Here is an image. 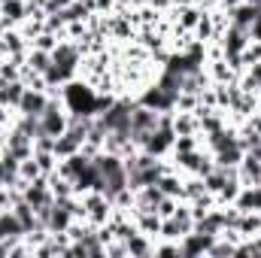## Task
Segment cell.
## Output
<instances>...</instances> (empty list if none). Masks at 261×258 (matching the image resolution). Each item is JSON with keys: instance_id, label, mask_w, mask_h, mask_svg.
<instances>
[{"instance_id": "1", "label": "cell", "mask_w": 261, "mask_h": 258, "mask_svg": "<svg viewBox=\"0 0 261 258\" xmlns=\"http://www.w3.org/2000/svg\"><path fill=\"white\" fill-rule=\"evenodd\" d=\"M97 91H94V85L91 82H85V79H70L64 88H61V100H64L67 113L70 116H97L100 113V107H97Z\"/></svg>"}, {"instance_id": "2", "label": "cell", "mask_w": 261, "mask_h": 258, "mask_svg": "<svg viewBox=\"0 0 261 258\" xmlns=\"http://www.w3.org/2000/svg\"><path fill=\"white\" fill-rule=\"evenodd\" d=\"M94 164L100 170V192L107 194L110 200L122 189H128V170H125V158L116 152H97Z\"/></svg>"}, {"instance_id": "3", "label": "cell", "mask_w": 261, "mask_h": 258, "mask_svg": "<svg viewBox=\"0 0 261 258\" xmlns=\"http://www.w3.org/2000/svg\"><path fill=\"white\" fill-rule=\"evenodd\" d=\"M79 200H82L85 219H88L94 228H100V225H107V222H110V213H113V200H110V197H107L103 192H85V194H79Z\"/></svg>"}, {"instance_id": "4", "label": "cell", "mask_w": 261, "mask_h": 258, "mask_svg": "<svg viewBox=\"0 0 261 258\" xmlns=\"http://www.w3.org/2000/svg\"><path fill=\"white\" fill-rule=\"evenodd\" d=\"M82 49H79V43L76 40H61L55 49H52V64L58 67V70H64L67 76H73L76 79V73H79V64H82Z\"/></svg>"}, {"instance_id": "5", "label": "cell", "mask_w": 261, "mask_h": 258, "mask_svg": "<svg viewBox=\"0 0 261 258\" xmlns=\"http://www.w3.org/2000/svg\"><path fill=\"white\" fill-rule=\"evenodd\" d=\"M46 104H49V91H43V88H24V94H21V100H18L15 113H18V116L40 119V116H43V110H46Z\"/></svg>"}, {"instance_id": "6", "label": "cell", "mask_w": 261, "mask_h": 258, "mask_svg": "<svg viewBox=\"0 0 261 258\" xmlns=\"http://www.w3.org/2000/svg\"><path fill=\"white\" fill-rule=\"evenodd\" d=\"M213 240H216V234L192 231V234H186V237L179 240V255H186V258L206 255V252H210V246H213Z\"/></svg>"}, {"instance_id": "7", "label": "cell", "mask_w": 261, "mask_h": 258, "mask_svg": "<svg viewBox=\"0 0 261 258\" xmlns=\"http://www.w3.org/2000/svg\"><path fill=\"white\" fill-rule=\"evenodd\" d=\"M24 237V228L12 210H0V243H15Z\"/></svg>"}, {"instance_id": "8", "label": "cell", "mask_w": 261, "mask_h": 258, "mask_svg": "<svg viewBox=\"0 0 261 258\" xmlns=\"http://www.w3.org/2000/svg\"><path fill=\"white\" fill-rule=\"evenodd\" d=\"M28 18V3L24 0H6L0 6V24L3 28H18Z\"/></svg>"}, {"instance_id": "9", "label": "cell", "mask_w": 261, "mask_h": 258, "mask_svg": "<svg viewBox=\"0 0 261 258\" xmlns=\"http://www.w3.org/2000/svg\"><path fill=\"white\" fill-rule=\"evenodd\" d=\"M237 176H240V186H261V161L255 155L243 152V161L237 164Z\"/></svg>"}, {"instance_id": "10", "label": "cell", "mask_w": 261, "mask_h": 258, "mask_svg": "<svg viewBox=\"0 0 261 258\" xmlns=\"http://www.w3.org/2000/svg\"><path fill=\"white\" fill-rule=\"evenodd\" d=\"M234 207L240 213H252V210L261 213V186H243L240 194L234 197Z\"/></svg>"}, {"instance_id": "11", "label": "cell", "mask_w": 261, "mask_h": 258, "mask_svg": "<svg viewBox=\"0 0 261 258\" xmlns=\"http://www.w3.org/2000/svg\"><path fill=\"white\" fill-rule=\"evenodd\" d=\"M24 82L21 79H9V82H0V104L3 107H9V110H15L18 107V100H21V94H24Z\"/></svg>"}, {"instance_id": "12", "label": "cell", "mask_w": 261, "mask_h": 258, "mask_svg": "<svg viewBox=\"0 0 261 258\" xmlns=\"http://www.w3.org/2000/svg\"><path fill=\"white\" fill-rule=\"evenodd\" d=\"M213 158H216V167H237V164L243 161V149H240V143L234 140V143H228L225 149L213 152Z\"/></svg>"}, {"instance_id": "13", "label": "cell", "mask_w": 261, "mask_h": 258, "mask_svg": "<svg viewBox=\"0 0 261 258\" xmlns=\"http://www.w3.org/2000/svg\"><path fill=\"white\" fill-rule=\"evenodd\" d=\"M258 12H261L258 6L240 3V6H234V9H231V24H237V28H246V31H252V24H255Z\"/></svg>"}, {"instance_id": "14", "label": "cell", "mask_w": 261, "mask_h": 258, "mask_svg": "<svg viewBox=\"0 0 261 258\" xmlns=\"http://www.w3.org/2000/svg\"><path fill=\"white\" fill-rule=\"evenodd\" d=\"M82 149V137H76L73 131H64L61 137H55V155L58 158H70Z\"/></svg>"}, {"instance_id": "15", "label": "cell", "mask_w": 261, "mask_h": 258, "mask_svg": "<svg viewBox=\"0 0 261 258\" xmlns=\"http://www.w3.org/2000/svg\"><path fill=\"white\" fill-rule=\"evenodd\" d=\"M158 189L167 194V197H179V200H182V173L170 167L167 173H161V179H158Z\"/></svg>"}, {"instance_id": "16", "label": "cell", "mask_w": 261, "mask_h": 258, "mask_svg": "<svg viewBox=\"0 0 261 258\" xmlns=\"http://www.w3.org/2000/svg\"><path fill=\"white\" fill-rule=\"evenodd\" d=\"M49 64H52V52H43V49L28 46V52H24V67H31L34 73H46Z\"/></svg>"}, {"instance_id": "17", "label": "cell", "mask_w": 261, "mask_h": 258, "mask_svg": "<svg viewBox=\"0 0 261 258\" xmlns=\"http://www.w3.org/2000/svg\"><path fill=\"white\" fill-rule=\"evenodd\" d=\"M173 131H176V137H182V134H200V122H197L195 113H173Z\"/></svg>"}, {"instance_id": "18", "label": "cell", "mask_w": 261, "mask_h": 258, "mask_svg": "<svg viewBox=\"0 0 261 258\" xmlns=\"http://www.w3.org/2000/svg\"><path fill=\"white\" fill-rule=\"evenodd\" d=\"M237 231H240V237H258L261 234V213L258 210L243 213L240 222H237Z\"/></svg>"}, {"instance_id": "19", "label": "cell", "mask_w": 261, "mask_h": 258, "mask_svg": "<svg viewBox=\"0 0 261 258\" xmlns=\"http://www.w3.org/2000/svg\"><path fill=\"white\" fill-rule=\"evenodd\" d=\"M128 243V255H140V258H149L152 255V249H155V240L152 237H146V234H134L130 240H125Z\"/></svg>"}, {"instance_id": "20", "label": "cell", "mask_w": 261, "mask_h": 258, "mask_svg": "<svg viewBox=\"0 0 261 258\" xmlns=\"http://www.w3.org/2000/svg\"><path fill=\"white\" fill-rule=\"evenodd\" d=\"M49 189L55 194V200H64V197H73V194H76L73 183L64 179V176H58V173H49Z\"/></svg>"}, {"instance_id": "21", "label": "cell", "mask_w": 261, "mask_h": 258, "mask_svg": "<svg viewBox=\"0 0 261 258\" xmlns=\"http://www.w3.org/2000/svg\"><path fill=\"white\" fill-rule=\"evenodd\" d=\"M258 61H261V40L258 37H252V40L246 43V49L240 52V64H243V70H246V67L258 64Z\"/></svg>"}, {"instance_id": "22", "label": "cell", "mask_w": 261, "mask_h": 258, "mask_svg": "<svg viewBox=\"0 0 261 258\" xmlns=\"http://www.w3.org/2000/svg\"><path fill=\"white\" fill-rule=\"evenodd\" d=\"M152 255L155 258H179V240H164V237H158Z\"/></svg>"}, {"instance_id": "23", "label": "cell", "mask_w": 261, "mask_h": 258, "mask_svg": "<svg viewBox=\"0 0 261 258\" xmlns=\"http://www.w3.org/2000/svg\"><path fill=\"white\" fill-rule=\"evenodd\" d=\"M37 176H43V170H40L37 158H34V155H31V158H21V161H18V179L31 183V179H37Z\"/></svg>"}, {"instance_id": "24", "label": "cell", "mask_w": 261, "mask_h": 258, "mask_svg": "<svg viewBox=\"0 0 261 258\" xmlns=\"http://www.w3.org/2000/svg\"><path fill=\"white\" fill-rule=\"evenodd\" d=\"M206 255H210V258H228V255H237V243H231V240H225V237H216Z\"/></svg>"}, {"instance_id": "25", "label": "cell", "mask_w": 261, "mask_h": 258, "mask_svg": "<svg viewBox=\"0 0 261 258\" xmlns=\"http://www.w3.org/2000/svg\"><path fill=\"white\" fill-rule=\"evenodd\" d=\"M58 43H61V37H58V34H52V31H43L37 40H31V46H34V49H43V52H52Z\"/></svg>"}, {"instance_id": "26", "label": "cell", "mask_w": 261, "mask_h": 258, "mask_svg": "<svg viewBox=\"0 0 261 258\" xmlns=\"http://www.w3.org/2000/svg\"><path fill=\"white\" fill-rule=\"evenodd\" d=\"M176 207H179V197H167V194H164V197H161V203L155 207V213H158L161 219H170V216L176 213Z\"/></svg>"}, {"instance_id": "27", "label": "cell", "mask_w": 261, "mask_h": 258, "mask_svg": "<svg viewBox=\"0 0 261 258\" xmlns=\"http://www.w3.org/2000/svg\"><path fill=\"white\" fill-rule=\"evenodd\" d=\"M243 3H249V6H258V9H261V0H243Z\"/></svg>"}, {"instance_id": "28", "label": "cell", "mask_w": 261, "mask_h": 258, "mask_svg": "<svg viewBox=\"0 0 261 258\" xmlns=\"http://www.w3.org/2000/svg\"><path fill=\"white\" fill-rule=\"evenodd\" d=\"M3 31H6V28H3V24H0V37H3Z\"/></svg>"}]
</instances>
